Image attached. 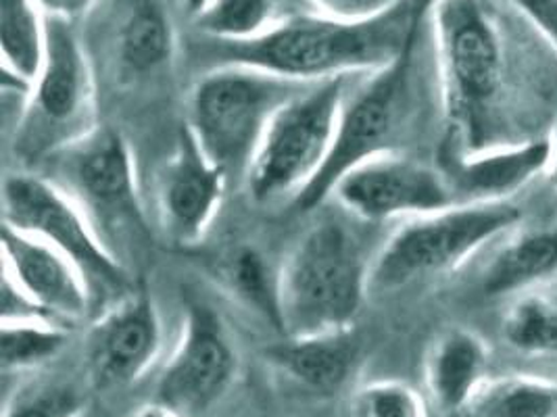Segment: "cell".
<instances>
[{"instance_id": "obj_1", "label": "cell", "mask_w": 557, "mask_h": 417, "mask_svg": "<svg viewBox=\"0 0 557 417\" xmlns=\"http://www.w3.org/2000/svg\"><path fill=\"white\" fill-rule=\"evenodd\" d=\"M431 29L447 156L545 136L557 49L516 0H441Z\"/></svg>"}, {"instance_id": "obj_2", "label": "cell", "mask_w": 557, "mask_h": 417, "mask_svg": "<svg viewBox=\"0 0 557 417\" xmlns=\"http://www.w3.org/2000/svg\"><path fill=\"white\" fill-rule=\"evenodd\" d=\"M424 24L416 22L409 0L366 22L293 15L253 40L209 38L203 54L215 59V67L245 65L299 84H318L393 65Z\"/></svg>"}, {"instance_id": "obj_3", "label": "cell", "mask_w": 557, "mask_h": 417, "mask_svg": "<svg viewBox=\"0 0 557 417\" xmlns=\"http://www.w3.org/2000/svg\"><path fill=\"white\" fill-rule=\"evenodd\" d=\"M370 267L349 228L338 222L311 228L280 267V334L351 330L370 288Z\"/></svg>"}, {"instance_id": "obj_4", "label": "cell", "mask_w": 557, "mask_h": 417, "mask_svg": "<svg viewBox=\"0 0 557 417\" xmlns=\"http://www.w3.org/2000/svg\"><path fill=\"white\" fill-rule=\"evenodd\" d=\"M307 86L255 67L220 65L193 88L184 126L228 182L240 180L249 176L255 153L280 106Z\"/></svg>"}, {"instance_id": "obj_5", "label": "cell", "mask_w": 557, "mask_h": 417, "mask_svg": "<svg viewBox=\"0 0 557 417\" xmlns=\"http://www.w3.org/2000/svg\"><path fill=\"white\" fill-rule=\"evenodd\" d=\"M424 26L420 27L401 59L381 72L368 74L359 88L351 94L347 92L329 159L320 174L293 199V207L297 211L309 213L324 205L336 182L363 161L386 153H401L416 119L413 76Z\"/></svg>"}, {"instance_id": "obj_6", "label": "cell", "mask_w": 557, "mask_h": 417, "mask_svg": "<svg viewBox=\"0 0 557 417\" xmlns=\"http://www.w3.org/2000/svg\"><path fill=\"white\" fill-rule=\"evenodd\" d=\"M45 20L47 59L24 97L13 136L15 155L26 163L51 161L101 126L90 59L67 20Z\"/></svg>"}, {"instance_id": "obj_7", "label": "cell", "mask_w": 557, "mask_h": 417, "mask_svg": "<svg viewBox=\"0 0 557 417\" xmlns=\"http://www.w3.org/2000/svg\"><path fill=\"white\" fill-rule=\"evenodd\" d=\"M522 208L504 203H459L407 219L370 267V288L399 290L443 276L472 260L488 242L509 235Z\"/></svg>"}, {"instance_id": "obj_8", "label": "cell", "mask_w": 557, "mask_h": 417, "mask_svg": "<svg viewBox=\"0 0 557 417\" xmlns=\"http://www.w3.org/2000/svg\"><path fill=\"white\" fill-rule=\"evenodd\" d=\"M2 224L49 242L82 271L95 307H109L134 288L122 260L88 215L47 176L11 174L2 184Z\"/></svg>"}, {"instance_id": "obj_9", "label": "cell", "mask_w": 557, "mask_h": 417, "mask_svg": "<svg viewBox=\"0 0 557 417\" xmlns=\"http://www.w3.org/2000/svg\"><path fill=\"white\" fill-rule=\"evenodd\" d=\"M349 79L309 84L280 106L247 176L255 201L270 203L284 194L295 199L320 174L334 142Z\"/></svg>"}, {"instance_id": "obj_10", "label": "cell", "mask_w": 557, "mask_h": 417, "mask_svg": "<svg viewBox=\"0 0 557 417\" xmlns=\"http://www.w3.org/2000/svg\"><path fill=\"white\" fill-rule=\"evenodd\" d=\"M51 163L47 178L76 201L111 251L113 238L145 232L134 156L120 131L99 126Z\"/></svg>"}, {"instance_id": "obj_11", "label": "cell", "mask_w": 557, "mask_h": 417, "mask_svg": "<svg viewBox=\"0 0 557 417\" xmlns=\"http://www.w3.org/2000/svg\"><path fill=\"white\" fill-rule=\"evenodd\" d=\"M238 374V353L222 317L188 301L176 349L159 376L154 403L176 417H209Z\"/></svg>"}, {"instance_id": "obj_12", "label": "cell", "mask_w": 557, "mask_h": 417, "mask_svg": "<svg viewBox=\"0 0 557 417\" xmlns=\"http://www.w3.org/2000/svg\"><path fill=\"white\" fill-rule=\"evenodd\" d=\"M357 219L379 224L457 205L443 169L404 153H386L347 172L332 197Z\"/></svg>"}, {"instance_id": "obj_13", "label": "cell", "mask_w": 557, "mask_h": 417, "mask_svg": "<svg viewBox=\"0 0 557 417\" xmlns=\"http://www.w3.org/2000/svg\"><path fill=\"white\" fill-rule=\"evenodd\" d=\"M228 184L184 126L172 155L161 163L154 178V211L161 230L177 247L199 244L220 213Z\"/></svg>"}, {"instance_id": "obj_14", "label": "cell", "mask_w": 557, "mask_h": 417, "mask_svg": "<svg viewBox=\"0 0 557 417\" xmlns=\"http://www.w3.org/2000/svg\"><path fill=\"white\" fill-rule=\"evenodd\" d=\"M161 344L157 305L145 290H132L104 309L88 334L86 355L95 387L113 391L136 384L157 362Z\"/></svg>"}, {"instance_id": "obj_15", "label": "cell", "mask_w": 557, "mask_h": 417, "mask_svg": "<svg viewBox=\"0 0 557 417\" xmlns=\"http://www.w3.org/2000/svg\"><path fill=\"white\" fill-rule=\"evenodd\" d=\"M2 274L52 321H79L95 307L74 261L49 242L7 224H2Z\"/></svg>"}, {"instance_id": "obj_16", "label": "cell", "mask_w": 557, "mask_h": 417, "mask_svg": "<svg viewBox=\"0 0 557 417\" xmlns=\"http://www.w3.org/2000/svg\"><path fill=\"white\" fill-rule=\"evenodd\" d=\"M552 134L518 144L447 156L443 169L456 203H504L547 174Z\"/></svg>"}, {"instance_id": "obj_17", "label": "cell", "mask_w": 557, "mask_h": 417, "mask_svg": "<svg viewBox=\"0 0 557 417\" xmlns=\"http://www.w3.org/2000/svg\"><path fill=\"white\" fill-rule=\"evenodd\" d=\"M111 42L117 70L127 81L163 74L176 51L172 20L159 0H126Z\"/></svg>"}, {"instance_id": "obj_18", "label": "cell", "mask_w": 557, "mask_h": 417, "mask_svg": "<svg viewBox=\"0 0 557 417\" xmlns=\"http://www.w3.org/2000/svg\"><path fill=\"white\" fill-rule=\"evenodd\" d=\"M488 349L484 340L454 328L432 342L426 357V389L438 409L457 416L486 380Z\"/></svg>"}, {"instance_id": "obj_19", "label": "cell", "mask_w": 557, "mask_h": 417, "mask_svg": "<svg viewBox=\"0 0 557 417\" xmlns=\"http://www.w3.org/2000/svg\"><path fill=\"white\" fill-rule=\"evenodd\" d=\"M359 344L351 330L284 339L272 359L297 384L318 394L338 391L354 371Z\"/></svg>"}, {"instance_id": "obj_20", "label": "cell", "mask_w": 557, "mask_h": 417, "mask_svg": "<svg viewBox=\"0 0 557 417\" xmlns=\"http://www.w3.org/2000/svg\"><path fill=\"white\" fill-rule=\"evenodd\" d=\"M557 274V230H527L509 238L486 263L482 290L488 296L527 292Z\"/></svg>"}, {"instance_id": "obj_21", "label": "cell", "mask_w": 557, "mask_h": 417, "mask_svg": "<svg viewBox=\"0 0 557 417\" xmlns=\"http://www.w3.org/2000/svg\"><path fill=\"white\" fill-rule=\"evenodd\" d=\"M0 47L4 79L29 90L47 59V20L36 0H0Z\"/></svg>"}, {"instance_id": "obj_22", "label": "cell", "mask_w": 557, "mask_h": 417, "mask_svg": "<svg viewBox=\"0 0 557 417\" xmlns=\"http://www.w3.org/2000/svg\"><path fill=\"white\" fill-rule=\"evenodd\" d=\"M456 417H557V384L531 376L484 380Z\"/></svg>"}, {"instance_id": "obj_23", "label": "cell", "mask_w": 557, "mask_h": 417, "mask_svg": "<svg viewBox=\"0 0 557 417\" xmlns=\"http://www.w3.org/2000/svg\"><path fill=\"white\" fill-rule=\"evenodd\" d=\"M286 0H209L197 13V26L207 38L245 42L284 22Z\"/></svg>"}, {"instance_id": "obj_24", "label": "cell", "mask_w": 557, "mask_h": 417, "mask_svg": "<svg viewBox=\"0 0 557 417\" xmlns=\"http://www.w3.org/2000/svg\"><path fill=\"white\" fill-rule=\"evenodd\" d=\"M504 337L518 353L557 357V290L520 296L504 319Z\"/></svg>"}, {"instance_id": "obj_25", "label": "cell", "mask_w": 557, "mask_h": 417, "mask_svg": "<svg viewBox=\"0 0 557 417\" xmlns=\"http://www.w3.org/2000/svg\"><path fill=\"white\" fill-rule=\"evenodd\" d=\"M67 342L70 330L52 319L2 321L0 367L4 374L34 369L57 357Z\"/></svg>"}, {"instance_id": "obj_26", "label": "cell", "mask_w": 557, "mask_h": 417, "mask_svg": "<svg viewBox=\"0 0 557 417\" xmlns=\"http://www.w3.org/2000/svg\"><path fill=\"white\" fill-rule=\"evenodd\" d=\"M228 276L234 292L280 332L278 271L270 269L257 249L243 247L230 261Z\"/></svg>"}, {"instance_id": "obj_27", "label": "cell", "mask_w": 557, "mask_h": 417, "mask_svg": "<svg viewBox=\"0 0 557 417\" xmlns=\"http://www.w3.org/2000/svg\"><path fill=\"white\" fill-rule=\"evenodd\" d=\"M354 417H426L424 401L404 382L386 380L363 387L355 394Z\"/></svg>"}, {"instance_id": "obj_28", "label": "cell", "mask_w": 557, "mask_h": 417, "mask_svg": "<svg viewBox=\"0 0 557 417\" xmlns=\"http://www.w3.org/2000/svg\"><path fill=\"white\" fill-rule=\"evenodd\" d=\"M82 401L74 389L49 387L15 396L4 417H79Z\"/></svg>"}, {"instance_id": "obj_29", "label": "cell", "mask_w": 557, "mask_h": 417, "mask_svg": "<svg viewBox=\"0 0 557 417\" xmlns=\"http://www.w3.org/2000/svg\"><path fill=\"white\" fill-rule=\"evenodd\" d=\"M320 7L329 17L343 22H366L381 17L406 0H309Z\"/></svg>"}, {"instance_id": "obj_30", "label": "cell", "mask_w": 557, "mask_h": 417, "mask_svg": "<svg viewBox=\"0 0 557 417\" xmlns=\"http://www.w3.org/2000/svg\"><path fill=\"white\" fill-rule=\"evenodd\" d=\"M0 309L2 321H26V319H51L38 309V305L32 303L24 290L2 274V287H0Z\"/></svg>"}, {"instance_id": "obj_31", "label": "cell", "mask_w": 557, "mask_h": 417, "mask_svg": "<svg viewBox=\"0 0 557 417\" xmlns=\"http://www.w3.org/2000/svg\"><path fill=\"white\" fill-rule=\"evenodd\" d=\"M557 49V0H516Z\"/></svg>"}, {"instance_id": "obj_32", "label": "cell", "mask_w": 557, "mask_h": 417, "mask_svg": "<svg viewBox=\"0 0 557 417\" xmlns=\"http://www.w3.org/2000/svg\"><path fill=\"white\" fill-rule=\"evenodd\" d=\"M36 4L47 13V17H61L72 20L79 13H84L92 0H36Z\"/></svg>"}, {"instance_id": "obj_33", "label": "cell", "mask_w": 557, "mask_h": 417, "mask_svg": "<svg viewBox=\"0 0 557 417\" xmlns=\"http://www.w3.org/2000/svg\"><path fill=\"white\" fill-rule=\"evenodd\" d=\"M438 2H441V0H409L416 22H418V24L426 22V20H429V15L432 13V9H434Z\"/></svg>"}, {"instance_id": "obj_34", "label": "cell", "mask_w": 557, "mask_h": 417, "mask_svg": "<svg viewBox=\"0 0 557 417\" xmlns=\"http://www.w3.org/2000/svg\"><path fill=\"white\" fill-rule=\"evenodd\" d=\"M549 182L554 188H557V131L552 134V159H549V167H547V174Z\"/></svg>"}, {"instance_id": "obj_35", "label": "cell", "mask_w": 557, "mask_h": 417, "mask_svg": "<svg viewBox=\"0 0 557 417\" xmlns=\"http://www.w3.org/2000/svg\"><path fill=\"white\" fill-rule=\"evenodd\" d=\"M134 417H176L174 414H170L168 409H163V407H159L157 403L151 405V407H145L143 412H138Z\"/></svg>"}, {"instance_id": "obj_36", "label": "cell", "mask_w": 557, "mask_h": 417, "mask_svg": "<svg viewBox=\"0 0 557 417\" xmlns=\"http://www.w3.org/2000/svg\"><path fill=\"white\" fill-rule=\"evenodd\" d=\"M182 2L188 7L190 13H201L205 9V4H207L209 0H182Z\"/></svg>"}]
</instances>
